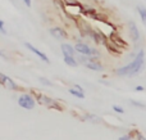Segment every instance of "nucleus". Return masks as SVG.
<instances>
[{
  "instance_id": "obj_1",
  "label": "nucleus",
  "mask_w": 146,
  "mask_h": 140,
  "mask_svg": "<svg viewBox=\"0 0 146 140\" xmlns=\"http://www.w3.org/2000/svg\"><path fill=\"white\" fill-rule=\"evenodd\" d=\"M144 58H145V53L144 50H140L139 54L136 55V58L133 59V62H131L129 64L124 67H121L115 71V73L118 76H135V75L140 73L144 69Z\"/></svg>"
},
{
  "instance_id": "obj_2",
  "label": "nucleus",
  "mask_w": 146,
  "mask_h": 140,
  "mask_svg": "<svg viewBox=\"0 0 146 140\" xmlns=\"http://www.w3.org/2000/svg\"><path fill=\"white\" fill-rule=\"evenodd\" d=\"M18 104L21 105L22 108H25V109H33L35 108V99H33L32 95L30 94H22L19 95V98H18Z\"/></svg>"
},
{
  "instance_id": "obj_3",
  "label": "nucleus",
  "mask_w": 146,
  "mask_h": 140,
  "mask_svg": "<svg viewBox=\"0 0 146 140\" xmlns=\"http://www.w3.org/2000/svg\"><path fill=\"white\" fill-rule=\"evenodd\" d=\"M37 102L40 103L41 105H45V107H48V108H54V109H58V111H60L62 109V105L59 104L56 100H54V99H51V98H49V97H45V95H37Z\"/></svg>"
},
{
  "instance_id": "obj_4",
  "label": "nucleus",
  "mask_w": 146,
  "mask_h": 140,
  "mask_svg": "<svg viewBox=\"0 0 146 140\" xmlns=\"http://www.w3.org/2000/svg\"><path fill=\"white\" fill-rule=\"evenodd\" d=\"M0 79H1V84L4 85L7 89H10V90H18V86L12 79H9L8 76H5L4 73L0 75Z\"/></svg>"
},
{
  "instance_id": "obj_5",
  "label": "nucleus",
  "mask_w": 146,
  "mask_h": 140,
  "mask_svg": "<svg viewBox=\"0 0 146 140\" xmlns=\"http://www.w3.org/2000/svg\"><path fill=\"white\" fill-rule=\"evenodd\" d=\"M25 46L28 49V50L32 51V53H35L36 55L38 57V58H41V61H44L45 63H49V62H50V61H49V58H48V55H46L45 53H42V51H40L38 49H36L35 46H32L30 43H26V44H25Z\"/></svg>"
},
{
  "instance_id": "obj_6",
  "label": "nucleus",
  "mask_w": 146,
  "mask_h": 140,
  "mask_svg": "<svg viewBox=\"0 0 146 140\" xmlns=\"http://www.w3.org/2000/svg\"><path fill=\"white\" fill-rule=\"evenodd\" d=\"M74 49H76V51H78V53H81V54H82V55L91 57V53H92V49H91L88 45H86V44H82V43H78V44H76Z\"/></svg>"
},
{
  "instance_id": "obj_7",
  "label": "nucleus",
  "mask_w": 146,
  "mask_h": 140,
  "mask_svg": "<svg viewBox=\"0 0 146 140\" xmlns=\"http://www.w3.org/2000/svg\"><path fill=\"white\" fill-rule=\"evenodd\" d=\"M50 33L53 37L58 39V40H62V39H66L67 37V32L60 27H53L50 28Z\"/></svg>"
},
{
  "instance_id": "obj_8",
  "label": "nucleus",
  "mask_w": 146,
  "mask_h": 140,
  "mask_svg": "<svg viewBox=\"0 0 146 140\" xmlns=\"http://www.w3.org/2000/svg\"><path fill=\"white\" fill-rule=\"evenodd\" d=\"M128 28H129V33H131V37L133 41H137L140 39V31L137 28L136 23L135 22H129L128 23Z\"/></svg>"
},
{
  "instance_id": "obj_9",
  "label": "nucleus",
  "mask_w": 146,
  "mask_h": 140,
  "mask_svg": "<svg viewBox=\"0 0 146 140\" xmlns=\"http://www.w3.org/2000/svg\"><path fill=\"white\" fill-rule=\"evenodd\" d=\"M86 67L90 69H94V71H103L104 69V66L100 63H98V62H95L94 59H90V61H86Z\"/></svg>"
},
{
  "instance_id": "obj_10",
  "label": "nucleus",
  "mask_w": 146,
  "mask_h": 140,
  "mask_svg": "<svg viewBox=\"0 0 146 140\" xmlns=\"http://www.w3.org/2000/svg\"><path fill=\"white\" fill-rule=\"evenodd\" d=\"M60 48H62V51H63L64 57H73L74 55L76 49H73L72 45H69V44H62Z\"/></svg>"
},
{
  "instance_id": "obj_11",
  "label": "nucleus",
  "mask_w": 146,
  "mask_h": 140,
  "mask_svg": "<svg viewBox=\"0 0 146 140\" xmlns=\"http://www.w3.org/2000/svg\"><path fill=\"white\" fill-rule=\"evenodd\" d=\"M69 93H71L73 97L80 98V99H83V98H85V93L81 91V90H78V89H76V87H72V89H69Z\"/></svg>"
},
{
  "instance_id": "obj_12",
  "label": "nucleus",
  "mask_w": 146,
  "mask_h": 140,
  "mask_svg": "<svg viewBox=\"0 0 146 140\" xmlns=\"http://www.w3.org/2000/svg\"><path fill=\"white\" fill-rule=\"evenodd\" d=\"M137 12H139L140 18H141L142 23L146 25V8H144V7H137Z\"/></svg>"
},
{
  "instance_id": "obj_13",
  "label": "nucleus",
  "mask_w": 146,
  "mask_h": 140,
  "mask_svg": "<svg viewBox=\"0 0 146 140\" xmlns=\"http://www.w3.org/2000/svg\"><path fill=\"white\" fill-rule=\"evenodd\" d=\"M64 62H66V64H68V66H72V67L77 66V61L74 59V57H64Z\"/></svg>"
},
{
  "instance_id": "obj_14",
  "label": "nucleus",
  "mask_w": 146,
  "mask_h": 140,
  "mask_svg": "<svg viewBox=\"0 0 146 140\" xmlns=\"http://www.w3.org/2000/svg\"><path fill=\"white\" fill-rule=\"evenodd\" d=\"M83 120H88V121H92V122H100V118H98V116L95 115H86L83 116Z\"/></svg>"
},
{
  "instance_id": "obj_15",
  "label": "nucleus",
  "mask_w": 146,
  "mask_h": 140,
  "mask_svg": "<svg viewBox=\"0 0 146 140\" xmlns=\"http://www.w3.org/2000/svg\"><path fill=\"white\" fill-rule=\"evenodd\" d=\"M4 25H5V23H4V21H0V31H1V33H3V35H7V31H5V27H4Z\"/></svg>"
},
{
  "instance_id": "obj_16",
  "label": "nucleus",
  "mask_w": 146,
  "mask_h": 140,
  "mask_svg": "<svg viewBox=\"0 0 146 140\" xmlns=\"http://www.w3.org/2000/svg\"><path fill=\"white\" fill-rule=\"evenodd\" d=\"M113 111H115L117 113H124V109L121 108L119 105H113Z\"/></svg>"
},
{
  "instance_id": "obj_17",
  "label": "nucleus",
  "mask_w": 146,
  "mask_h": 140,
  "mask_svg": "<svg viewBox=\"0 0 146 140\" xmlns=\"http://www.w3.org/2000/svg\"><path fill=\"white\" fill-rule=\"evenodd\" d=\"M40 81H41V84L46 85V86H51V82L49 81V80H46V79H40Z\"/></svg>"
},
{
  "instance_id": "obj_18",
  "label": "nucleus",
  "mask_w": 146,
  "mask_h": 140,
  "mask_svg": "<svg viewBox=\"0 0 146 140\" xmlns=\"http://www.w3.org/2000/svg\"><path fill=\"white\" fill-rule=\"evenodd\" d=\"M91 57H100V53H99L96 49H92V53H91Z\"/></svg>"
},
{
  "instance_id": "obj_19",
  "label": "nucleus",
  "mask_w": 146,
  "mask_h": 140,
  "mask_svg": "<svg viewBox=\"0 0 146 140\" xmlns=\"http://www.w3.org/2000/svg\"><path fill=\"white\" fill-rule=\"evenodd\" d=\"M118 140H132V138L129 135H123V136H121Z\"/></svg>"
},
{
  "instance_id": "obj_20",
  "label": "nucleus",
  "mask_w": 146,
  "mask_h": 140,
  "mask_svg": "<svg viewBox=\"0 0 146 140\" xmlns=\"http://www.w3.org/2000/svg\"><path fill=\"white\" fill-rule=\"evenodd\" d=\"M131 103H132V104H135V105H139L140 108H142V107H144V105H142L141 103H139V102H133V100H131Z\"/></svg>"
},
{
  "instance_id": "obj_21",
  "label": "nucleus",
  "mask_w": 146,
  "mask_h": 140,
  "mask_svg": "<svg viewBox=\"0 0 146 140\" xmlns=\"http://www.w3.org/2000/svg\"><path fill=\"white\" fill-rule=\"evenodd\" d=\"M23 3L26 4V7H28V8L31 7V0H23Z\"/></svg>"
},
{
  "instance_id": "obj_22",
  "label": "nucleus",
  "mask_w": 146,
  "mask_h": 140,
  "mask_svg": "<svg viewBox=\"0 0 146 140\" xmlns=\"http://www.w3.org/2000/svg\"><path fill=\"white\" fill-rule=\"evenodd\" d=\"M137 139L139 140H146V138L144 135H141V134H137Z\"/></svg>"
},
{
  "instance_id": "obj_23",
  "label": "nucleus",
  "mask_w": 146,
  "mask_h": 140,
  "mask_svg": "<svg viewBox=\"0 0 146 140\" xmlns=\"http://www.w3.org/2000/svg\"><path fill=\"white\" fill-rule=\"evenodd\" d=\"M135 90H136V91H144V86H136V89H135Z\"/></svg>"
}]
</instances>
